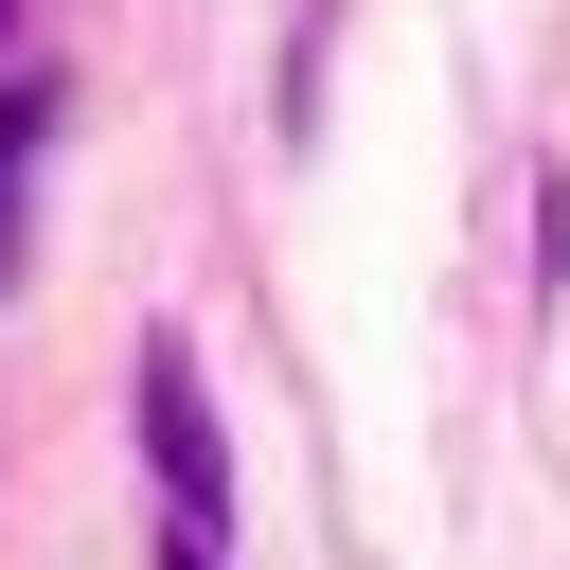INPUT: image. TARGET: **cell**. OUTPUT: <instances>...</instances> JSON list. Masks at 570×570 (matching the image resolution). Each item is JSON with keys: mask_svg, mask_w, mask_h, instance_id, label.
Returning a JSON list of instances; mask_svg holds the SVG:
<instances>
[{"mask_svg": "<svg viewBox=\"0 0 570 570\" xmlns=\"http://www.w3.org/2000/svg\"><path fill=\"white\" fill-rule=\"evenodd\" d=\"M142 445H160L178 534H214V517H232V445H214V392H196V356H178V338H142Z\"/></svg>", "mask_w": 570, "mask_h": 570, "instance_id": "cell-1", "label": "cell"}, {"mask_svg": "<svg viewBox=\"0 0 570 570\" xmlns=\"http://www.w3.org/2000/svg\"><path fill=\"white\" fill-rule=\"evenodd\" d=\"M36 142H53V89H0V267H18V214H36Z\"/></svg>", "mask_w": 570, "mask_h": 570, "instance_id": "cell-2", "label": "cell"}, {"mask_svg": "<svg viewBox=\"0 0 570 570\" xmlns=\"http://www.w3.org/2000/svg\"><path fill=\"white\" fill-rule=\"evenodd\" d=\"M160 570H214V534H160Z\"/></svg>", "mask_w": 570, "mask_h": 570, "instance_id": "cell-3", "label": "cell"}, {"mask_svg": "<svg viewBox=\"0 0 570 570\" xmlns=\"http://www.w3.org/2000/svg\"><path fill=\"white\" fill-rule=\"evenodd\" d=\"M0 36H18V0H0Z\"/></svg>", "mask_w": 570, "mask_h": 570, "instance_id": "cell-4", "label": "cell"}]
</instances>
